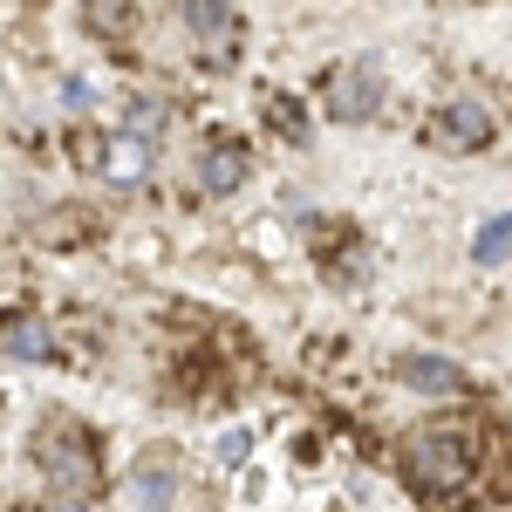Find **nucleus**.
Wrapping results in <instances>:
<instances>
[{
    "label": "nucleus",
    "instance_id": "39448f33",
    "mask_svg": "<svg viewBox=\"0 0 512 512\" xmlns=\"http://www.w3.org/2000/svg\"><path fill=\"white\" fill-rule=\"evenodd\" d=\"M0 355L7 362H55V328L41 315H7L0 321Z\"/></svg>",
    "mask_w": 512,
    "mask_h": 512
},
{
    "label": "nucleus",
    "instance_id": "9b49d317",
    "mask_svg": "<svg viewBox=\"0 0 512 512\" xmlns=\"http://www.w3.org/2000/svg\"><path fill=\"white\" fill-rule=\"evenodd\" d=\"M274 123H280V130H287V137H294V144H301V137H308V117H301V110H294V103H274Z\"/></svg>",
    "mask_w": 512,
    "mask_h": 512
},
{
    "label": "nucleus",
    "instance_id": "f03ea898",
    "mask_svg": "<svg viewBox=\"0 0 512 512\" xmlns=\"http://www.w3.org/2000/svg\"><path fill=\"white\" fill-rule=\"evenodd\" d=\"M41 478L62 492V499H89L103 478H96V451H89V437L82 431H41Z\"/></svg>",
    "mask_w": 512,
    "mask_h": 512
},
{
    "label": "nucleus",
    "instance_id": "20e7f679",
    "mask_svg": "<svg viewBox=\"0 0 512 512\" xmlns=\"http://www.w3.org/2000/svg\"><path fill=\"white\" fill-rule=\"evenodd\" d=\"M437 144H451V151H478V144H492V110L472 103V96L444 103V117H437Z\"/></svg>",
    "mask_w": 512,
    "mask_h": 512
},
{
    "label": "nucleus",
    "instance_id": "1a4fd4ad",
    "mask_svg": "<svg viewBox=\"0 0 512 512\" xmlns=\"http://www.w3.org/2000/svg\"><path fill=\"white\" fill-rule=\"evenodd\" d=\"M472 253L485 260V267H499V260H512V212H506V219H492V226H478Z\"/></svg>",
    "mask_w": 512,
    "mask_h": 512
},
{
    "label": "nucleus",
    "instance_id": "9d476101",
    "mask_svg": "<svg viewBox=\"0 0 512 512\" xmlns=\"http://www.w3.org/2000/svg\"><path fill=\"white\" fill-rule=\"evenodd\" d=\"M226 21H233L226 0H185V28L192 35H226Z\"/></svg>",
    "mask_w": 512,
    "mask_h": 512
},
{
    "label": "nucleus",
    "instance_id": "0eeeda50",
    "mask_svg": "<svg viewBox=\"0 0 512 512\" xmlns=\"http://www.w3.org/2000/svg\"><path fill=\"white\" fill-rule=\"evenodd\" d=\"M246 171H253V164H246V151H239V144H212V151H205V164H198V185H205L212 198H226V192H239V185H246Z\"/></svg>",
    "mask_w": 512,
    "mask_h": 512
},
{
    "label": "nucleus",
    "instance_id": "f8f14e48",
    "mask_svg": "<svg viewBox=\"0 0 512 512\" xmlns=\"http://www.w3.org/2000/svg\"><path fill=\"white\" fill-rule=\"evenodd\" d=\"M62 103H69V110H89V103H96V89H89L82 76H69V82H62Z\"/></svg>",
    "mask_w": 512,
    "mask_h": 512
},
{
    "label": "nucleus",
    "instance_id": "423d86ee",
    "mask_svg": "<svg viewBox=\"0 0 512 512\" xmlns=\"http://www.w3.org/2000/svg\"><path fill=\"white\" fill-rule=\"evenodd\" d=\"M396 376H403L410 390H424V396H458V390H465V369L444 362V355H403Z\"/></svg>",
    "mask_w": 512,
    "mask_h": 512
},
{
    "label": "nucleus",
    "instance_id": "7ed1b4c3",
    "mask_svg": "<svg viewBox=\"0 0 512 512\" xmlns=\"http://www.w3.org/2000/svg\"><path fill=\"white\" fill-rule=\"evenodd\" d=\"M383 110V82L369 76V69H342V76L328 82V117L335 123H369Z\"/></svg>",
    "mask_w": 512,
    "mask_h": 512
},
{
    "label": "nucleus",
    "instance_id": "6e6552de",
    "mask_svg": "<svg viewBox=\"0 0 512 512\" xmlns=\"http://www.w3.org/2000/svg\"><path fill=\"white\" fill-rule=\"evenodd\" d=\"M144 171H151V137H110L103 178H110V185H137Z\"/></svg>",
    "mask_w": 512,
    "mask_h": 512
},
{
    "label": "nucleus",
    "instance_id": "ddd939ff",
    "mask_svg": "<svg viewBox=\"0 0 512 512\" xmlns=\"http://www.w3.org/2000/svg\"><path fill=\"white\" fill-rule=\"evenodd\" d=\"M130 123H137V137H151V130L164 123V110L158 103H130Z\"/></svg>",
    "mask_w": 512,
    "mask_h": 512
},
{
    "label": "nucleus",
    "instance_id": "f257e3e1",
    "mask_svg": "<svg viewBox=\"0 0 512 512\" xmlns=\"http://www.w3.org/2000/svg\"><path fill=\"white\" fill-rule=\"evenodd\" d=\"M403 478H410L417 492H431V499L458 492V485L472 478V437L451 431V424H424V431H410V437H403Z\"/></svg>",
    "mask_w": 512,
    "mask_h": 512
}]
</instances>
